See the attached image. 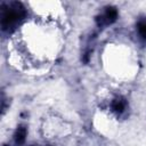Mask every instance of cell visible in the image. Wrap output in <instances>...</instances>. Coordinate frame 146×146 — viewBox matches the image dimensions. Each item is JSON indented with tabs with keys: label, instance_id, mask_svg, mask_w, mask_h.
I'll return each mask as SVG.
<instances>
[{
	"label": "cell",
	"instance_id": "cell-3",
	"mask_svg": "<svg viewBox=\"0 0 146 146\" xmlns=\"http://www.w3.org/2000/svg\"><path fill=\"white\" fill-rule=\"evenodd\" d=\"M125 106H127V103L122 97H117L112 102V108H113V111H115L117 113H122L124 111Z\"/></svg>",
	"mask_w": 146,
	"mask_h": 146
},
{
	"label": "cell",
	"instance_id": "cell-2",
	"mask_svg": "<svg viewBox=\"0 0 146 146\" xmlns=\"http://www.w3.org/2000/svg\"><path fill=\"white\" fill-rule=\"evenodd\" d=\"M117 18V10L114 7H107L105 11L97 17V24L98 26H106L115 22Z\"/></svg>",
	"mask_w": 146,
	"mask_h": 146
},
{
	"label": "cell",
	"instance_id": "cell-1",
	"mask_svg": "<svg viewBox=\"0 0 146 146\" xmlns=\"http://www.w3.org/2000/svg\"><path fill=\"white\" fill-rule=\"evenodd\" d=\"M24 16H25V10L21 3L13 2L10 5H3L2 14H1L2 30L9 31V29L14 27Z\"/></svg>",
	"mask_w": 146,
	"mask_h": 146
},
{
	"label": "cell",
	"instance_id": "cell-4",
	"mask_svg": "<svg viewBox=\"0 0 146 146\" xmlns=\"http://www.w3.org/2000/svg\"><path fill=\"white\" fill-rule=\"evenodd\" d=\"M25 137H26V129L24 127H19L15 133V143L17 145H21L25 141Z\"/></svg>",
	"mask_w": 146,
	"mask_h": 146
},
{
	"label": "cell",
	"instance_id": "cell-5",
	"mask_svg": "<svg viewBox=\"0 0 146 146\" xmlns=\"http://www.w3.org/2000/svg\"><path fill=\"white\" fill-rule=\"evenodd\" d=\"M137 30H138V33L140 34V36L146 40V19H140L137 24Z\"/></svg>",
	"mask_w": 146,
	"mask_h": 146
}]
</instances>
